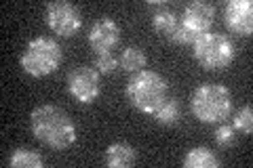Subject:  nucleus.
Here are the masks:
<instances>
[{
  "label": "nucleus",
  "instance_id": "1",
  "mask_svg": "<svg viewBox=\"0 0 253 168\" xmlns=\"http://www.w3.org/2000/svg\"><path fill=\"white\" fill-rule=\"evenodd\" d=\"M32 134L49 149L63 151L76 143V126L57 105H38L30 114Z\"/></svg>",
  "mask_w": 253,
  "mask_h": 168
},
{
  "label": "nucleus",
  "instance_id": "2",
  "mask_svg": "<svg viewBox=\"0 0 253 168\" xmlns=\"http://www.w3.org/2000/svg\"><path fill=\"white\" fill-rule=\"evenodd\" d=\"M126 101L141 114L154 116L169 99V82L158 71L141 69L126 82Z\"/></svg>",
  "mask_w": 253,
  "mask_h": 168
},
{
  "label": "nucleus",
  "instance_id": "3",
  "mask_svg": "<svg viewBox=\"0 0 253 168\" xmlns=\"http://www.w3.org/2000/svg\"><path fill=\"white\" fill-rule=\"evenodd\" d=\"M190 109L203 124H217L232 114V93L224 84H201L192 93Z\"/></svg>",
  "mask_w": 253,
  "mask_h": 168
},
{
  "label": "nucleus",
  "instance_id": "4",
  "mask_svg": "<svg viewBox=\"0 0 253 168\" xmlns=\"http://www.w3.org/2000/svg\"><path fill=\"white\" fill-rule=\"evenodd\" d=\"M61 59H63V51L57 40L38 36L26 44L19 63H21V69L28 76L44 78V76H51L61 66Z\"/></svg>",
  "mask_w": 253,
  "mask_h": 168
},
{
  "label": "nucleus",
  "instance_id": "5",
  "mask_svg": "<svg viewBox=\"0 0 253 168\" xmlns=\"http://www.w3.org/2000/svg\"><path fill=\"white\" fill-rule=\"evenodd\" d=\"M192 55L196 63L203 69L209 71H217L228 67L236 57V49L234 42L226 34H217V32H207V34H201L194 40L192 44Z\"/></svg>",
  "mask_w": 253,
  "mask_h": 168
},
{
  "label": "nucleus",
  "instance_id": "6",
  "mask_svg": "<svg viewBox=\"0 0 253 168\" xmlns=\"http://www.w3.org/2000/svg\"><path fill=\"white\" fill-rule=\"evenodd\" d=\"M44 21L51 32L63 38H70L83 30V13L76 4L66 2V0H55L46 4Z\"/></svg>",
  "mask_w": 253,
  "mask_h": 168
},
{
  "label": "nucleus",
  "instance_id": "7",
  "mask_svg": "<svg viewBox=\"0 0 253 168\" xmlns=\"http://www.w3.org/2000/svg\"><path fill=\"white\" fill-rule=\"evenodd\" d=\"M66 84H68V93L78 103H84V105L97 101L101 95V74L89 66H78L70 69Z\"/></svg>",
  "mask_w": 253,
  "mask_h": 168
},
{
  "label": "nucleus",
  "instance_id": "8",
  "mask_svg": "<svg viewBox=\"0 0 253 168\" xmlns=\"http://www.w3.org/2000/svg\"><path fill=\"white\" fill-rule=\"evenodd\" d=\"M89 44L95 55L112 53L121 44V26L110 17L97 19L89 30Z\"/></svg>",
  "mask_w": 253,
  "mask_h": 168
},
{
  "label": "nucleus",
  "instance_id": "9",
  "mask_svg": "<svg viewBox=\"0 0 253 168\" xmlns=\"http://www.w3.org/2000/svg\"><path fill=\"white\" fill-rule=\"evenodd\" d=\"M224 23L236 36L253 34V2L251 0H230L224 6Z\"/></svg>",
  "mask_w": 253,
  "mask_h": 168
},
{
  "label": "nucleus",
  "instance_id": "10",
  "mask_svg": "<svg viewBox=\"0 0 253 168\" xmlns=\"http://www.w3.org/2000/svg\"><path fill=\"white\" fill-rule=\"evenodd\" d=\"M179 21L181 26L188 28L196 36L207 34L213 26V21H215V6L207 2H190L184 9V13H181Z\"/></svg>",
  "mask_w": 253,
  "mask_h": 168
},
{
  "label": "nucleus",
  "instance_id": "11",
  "mask_svg": "<svg viewBox=\"0 0 253 168\" xmlns=\"http://www.w3.org/2000/svg\"><path fill=\"white\" fill-rule=\"evenodd\" d=\"M104 162L110 168H129L137 162V151L131 145H126V143H112L106 149Z\"/></svg>",
  "mask_w": 253,
  "mask_h": 168
},
{
  "label": "nucleus",
  "instance_id": "12",
  "mask_svg": "<svg viewBox=\"0 0 253 168\" xmlns=\"http://www.w3.org/2000/svg\"><path fill=\"white\" fill-rule=\"evenodd\" d=\"M221 162L215 156V151H211L209 147H192L184 158L186 168H217Z\"/></svg>",
  "mask_w": 253,
  "mask_h": 168
},
{
  "label": "nucleus",
  "instance_id": "13",
  "mask_svg": "<svg viewBox=\"0 0 253 168\" xmlns=\"http://www.w3.org/2000/svg\"><path fill=\"white\" fill-rule=\"evenodd\" d=\"M177 26H179L177 15L173 13L171 9H167V6L158 9V11L152 15V28L156 30V34H161V36H165V38H171L173 34H175Z\"/></svg>",
  "mask_w": 253,
  "mask_h": 168
},
{
  "label": "nucleus",
  "instance_id": "14",
  "mask_svg": "<svg viewBox=\"0 0 253 168\" xmlns=\"http://www.w3.org/2000/svg\"><path fill=\"white\" fill-rule=\"evenodd\" d=\"M146 63H148V57L139 46H126V49L121 53V57H118L121 69L129 71V74H137V71L146 69Z\"/></svg>",
  "mask_w": 253,
  "mask_h": 168
},
{
  "label": "nucleus",
  "instance_id": "15",
  "mask_svg": "<svg viewBox=\"0 0 253 168\" xmlns=\"http://www.w3.org/2000/svg\"><path fill=\"white\" fill-rule=\"evenodd\" d=\"M6 164H9L11 168H42L44 166V158L34 149L17 147L11 154V158H9V162Z\"/></svg>",
  "mask_w": 253,
  "mask_h": 168
},
{
  "label": "nucleus",
  "instance_id": "16",
  "mask_svg": "<svg viewBox=\"0 0 253 168\" xmlns=\"http://www.w3.org/2000/svg\"><path fill=\"white\" fill-rule=\"evenodd\" d=\"M179 118H181V109H179V103L177 99H167V103L161 107L154 114V120L158 124H163V126H173V124H177L179 122Z\"/></svg>",
  "mask_w": 253,
  "mask_h": 168
},
{
  "label": "nucleus",
  "instance_id": "17",
  "mask_svg": "<svg viewBox=\"0 0 253 168\" xmlns=\"http://www.w3.org/2000/svg\"><path fill=\"white\" fill-rule=\"evenodd\" d=\"M232 129L241 131L245 134H251V131H253V111H251V105H245L243 109L236 111V116L232 120Z\"/></svg>",
  "mask_w": 253,
  "mask_h": 168
},
{
  "label": "nucleus",
  "instance_id": "18",
  "mask_svg": "<svg viewBox=\"0 0 253 168\" xmlns=\"http://www.w3.org/2000/svg\"><path fill=\"white\" fill-rule=\"evenodd\" d=\"M93 67L97 69L101 76H110V74H114L121 66H118V57H114V53H106V55H97Z\"/></svg>",
  "mask_w": 253,
  "mask_h": 168
},
{
  "label": "nucleus",
  "instance_id": "19",
  "mask_svg": "<svg viewBox=\"0 0 253 168\" xmlns=\"http://www.w3.org/2000/svg\"><path fill=\"white\" fill-rule=\"evenodd\" d=\"M215 143L219 147H224V149L232 147L236 143V134H234V129L230 124H221L219 129L215 131Z\"/></svg>",
  "mask_w": 253,
  "mask_h": 168
},
{
  "label": "nucleus",
  "instance_id": "20",
  "mask_svg": "<svg viewBox=\"0 0 253 168\" xmlns=\"http://www.w3.org/2000/svg\"><path fill=\"white\" fill-rule=\"evenodd\" d=\"M196 38H199V36L192 34V32H190L188 28H184V26H181V21H179L175 34H173L169 40H171V42H177V44H194Z\"/></svg>",
  "mask_w": 253,
  "mask_h": 168
}]
</instances>
